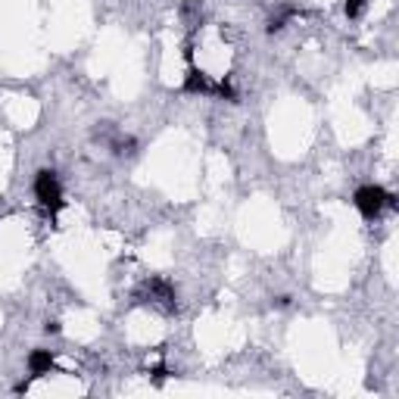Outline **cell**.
Listing matches in <instances>:
<instances>
[{
    "mask_svg": "<svg viewBox=\"0 0 399 399\" xmlns=\"http://www.w3.org/2000/svg\"><path fill=\"white\" fill-rule=\"evenodd\" d=\"M353 203H355V209H359L365 218H378L387 206H390V209H396V197H393V193H387L380 184L359 187V190H355V197H353Z\"/></svg>",
    "mask_w": 399,
    "mask_h": 399,
    "instance_id": "6da1fadb",
    "label": "cell"
},
{
    "mask_svg": "<svg viewBox=\"0 0 399 399\" xmlns=\"http://www.w3.org/2000/svg\"><path fill=\"white\" fill-rule=\"evenodd\" d=\"M35 197H37V203H41L44 209H50L53 215L62 209V206H66V200H62L60 178H56L53 168H41V172L35 175Z\"/></svg>",
    "mask_w": 399,
    "mask_h": 399,
    "instance_id": "7a4b0ae2",
    "label": "cell"
},
{
    "mask_svg": "<svg viewBox=\"0 0 399 399\" xmlns=\"http://www.w3.org/2000/svg\"><path fill=\"white\" fill-rule=\"evenodd\" d=\"M181 91H184V94H212V91H215V85H212V81L206 78L200 69H187Z\"/></svg>",
    "mask_w": 399,
    "mask_h": 399,
    "instance_id": "3957f363",
    "label": "cell"
},
{
    "mask_svg": "<svg viewBox=\"0 0 399 399\" xmlns=\"http://www.w3.org/2000/svg\"><path fill=\"white\" fill-rule=\"evenodd\" d=\"M50 368H53V353H50V349H31L28 371L35 374V378H41V374H50Z\"/></svg>",
    "mask_w": 399,
    "mask_h": 399,
    "instance_id": "277c9868",
    "label": "cell"
},
{
    "mask_svg": "<svg viewBox=\"0 0 399 399\" xmlns=\"http://www.w3.org/2000/svg\"><path fill=\"white\" fill-rule=\"evenodd\" d=\"M365 3H368V0H346V16L349 19H359L362 12H365Z\"/></svg>",
    "mask_w": 399,
    "mask_h": 399,
    "instance_id": "5b68a950",
    "label": "cell"
},
{
    "mask_svg": "<svg viewBox=\"0 0 399 399\" xmlns=\"http://www.w3.org/2000/svg\"><path fill=\"white\" fill-rule=\"evenodd\" d=\"M44 330H47V334H60V321H47V324H44Z\"/></svg>",
    "mask_w": 399,
    "mask_h": 399,
    "instance_id": "8992f818",
    "label": "cell"
}]
</instances>
